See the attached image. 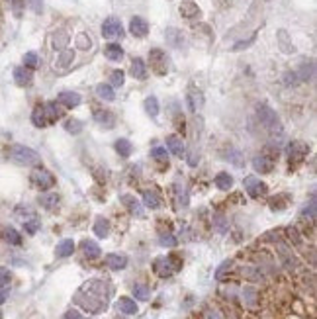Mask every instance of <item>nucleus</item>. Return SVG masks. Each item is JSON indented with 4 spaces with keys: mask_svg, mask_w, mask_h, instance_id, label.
Returning a JSON list of instances; mask_svg holds the SVG:
<instances>
[{
    "mask_svg": "<svg viewBox=\"0 0 317 319\" xmlns=\"http://www.w3.org/2000/svg\"><path fill=\"white\" fill-rule=\"evenodd\" d=\"M106 292V288H104V284L102 282H98V280H90L78 294L80 296H86L88 300H76L84 310H88L90 314H98L100 310H106V304H108V294H104Z\"/></svg>",
    "mask_w": 317,
    "mask_h": 319,
    "instance_id": "obj_1",
    "label": "nucleus"
},
{
    "mask_svg": "<svg viewBox=\"0 0 317 319\" xmlns=\"http://www.w3.org/2000/svg\"><path fill=\"white\" fill-rule=\"evenodd\" d=\"M8 155H10V159L14 162L24 164V166H32V164H40L42 162V157L34 149H30L26 145H12Z\"/></svg>",
    "mask_w": 317,
    "mask_h": 319,
    "instance_id": "obj_2",
    "label": "nucleus"
},
{
    "mask_svg": "<svg viewBox=\"0 0 317 319\" xmlns=\"http://www.w3.org/2000/svg\"><path fill=\"white\" fill-rule=\"evenodd\" d=\"M258 118H260V124L270 132V134H282V124H280V118L278 114L272 110L270 106L266 104H260L258 106Z\"/></svg>",
    "mask_w": 317,
    "mask_h": 319,
    "instance_id": "obj_3",
    "label": "nucleus"
},
{
    "mask_svg": "<svg viewBox=\"0 0 317 319\" xmlns=\"http://www.w3.org/2000/svg\"><path fill=\"white\" fill-rule=\"evenodd\" d=\"M149 63H151V68L157 72V74H166V70H168V61H166V55H164V51H160V49H151L149 51Z\"/></svg>",
    "mask_w": 317,
    "mask_h": 319,
    "instance_id": "obj_4",
    "label": "nucleus"
},
{
    "mask_svg": "<svg viewBox=\"0 0 317 319\" xmlns=\"http://www.w3.org/2000/svg\"><path fill=\"white\" fill-rule=\"evenodd\" d=\"M102 36L106 40H120L124 36V26L118 18H108L102 24Z\"/></svg>",
    "mask_w": 317,
    "mask_h": 319,
    "instance_id": "obj_5",
    "label": "nucleus"
},
{
    "mask_svg": "<svg viewBox=\"0 0 317 319\" xmlns=\"http://www.w3.org/2000/svg\"><path fill=\"white\" fill-rule=\"evenodd\" d=\"M30 178H32V182L36 184L38 188H42V190H49V188L55 184L53 174H51L49 170H46V168H36V170H32Z\"/></svg>",
    "mask_w": 317,
    "mask_h": 319,
    "instance_id": "obj_6",
    "label": "nucleus"
},
{
    "mask_svg": "<svg viewBox=\"0 0 317 319\" xmlns=\"http://www.w3.org/2000/svg\"><path fill=\"white\" fill-rule=\"evenodd\" d=\"M245 190H247V194L250 198H262L268 192L266 184L262 182L260 178H256V176H247L245 178Z\"/></svg>",
    "mask_w": 317,
    "mask_h": 319,
    "instance_id": "obj_7",
    "label": "nucleus"
},
{
    "mask_svg": "<svg viewBox=\"0 0 317 319\" xmlns=\"http://www.w3.org/2000/svg\"><path fill=\"white\" fill-rule=\"evenodd\" d=\"M308 153H310L308 143H304V141H292V143H290V147H288L290 164H298V162H302V160L308 157Z\"/></svg>",
    "mask_w": 317,
    "mask_h": 319,
    "instance_id": "obj_8",
    "label": "nucleus"
},
{
    "mask_svg": "<svg viewBox=\"0 0 317 319\" xmlns=\"http://www.w3.org/2000/svg\"><path fill=\"white\" fill-rule=\"evenodd\" d=\"M130 32H132V36H136V38H145L147 34H149V24L145 22L143 18H132V22H130Z\"/></svg>",
    "mask_w": 317,
    "mask_h": 319,
    "instance_id": "obj_9",
    "label": "nucleus"
},
{
    "mask_svg": "<svg viewBox=\"0 0 317 319\" xmlns=\"http://www.w3.org/2000/svg\"><path fill=\"white\" fill-rule=\"evenodd\" d=\"M272 166H274V157H268V155H260V157H254L252 159V168L256 172H270Z\"/></svg>",
    "mask_w": 317,
    "mask_h": 319,
    "instance_id": "obj_10",
    "label": "nucleus"
},
{
    "mask_svg": "<svg viewBox=\"0 0 317 319\" xmlns=\"http://www.w3.org/2000/svg\"><path fill=\"white\" fill-rule=\"evenodd\" d=\"M186 100H188V104H190V110H192V112H198V110L202 108V104H204V96H202V92H198L194 86H190V88H188Z\"/></svg>",
    "mask_w": 317,
    "mask_h": 319,
    "instance_id": "obj_11",
    "label": "nucleus"
},
{
    "mask_svg": "<svg viewBox=\"0 0 317 319\" xmlns=\"http://www.w3.org/2000/svg\"><path fill=\"white\" fill-rule=\"evenodd\" d=\"M166 147H168V151H170L172 155H176V157H184V153H186V147H184V143H182V139L178 136L166 137Z\"/></svg>",
    "mask_w": 317,
    "mask_h": 319,
    "instance_id": "obj_12",
    "label": "nucleus"
},
{
    "mask_svg": "<svg viewBox=\"0 0 317 319\" xmlns=\"http://www.w3.org/2000/svg\"><path fill=\"white\" fill-rule=\"evenodd\" d=\"M14 80H16V84H20V86H30L32 80H34V74H32L30 68L16 67L14 68Z\"/></svg>",
    "mask_w": 317,
    "mask_h": 319,
    "instance_id": "obj_13",
    "label": "nucleus"
},
{
    "mask_svg": "<svg viewBox=\"0 0 317 319\" xmlns=\"http://www.w3.org/2000/svg\"><path fill=\"white\" fill-rule=\"evenodd\" d=\"M80 94L78 92H72V90H65L59 94V104H63V106H67V108H74V106H78L80 104Z\"/></svg>",
    "mask_w": 317,
    "mask_h": 319,
    "instance_id": "obj_14",
    "label": "nucleus"
},
{
    "mask_svg": "<svg viewBox=\"0 0 317 319\" xmlns=\"http://www.w3.org/2000/svg\"><path fill=\"white\" fill-rule=\"evenodd\" d=\"M180 14L184 18H188V20H194V18H200V8H198V4H194L192 0H182Z\"/></svg>",
    "mask_w": 317,
    "mask_h": 319,
    "instance_id": "obj_15",
    "label": "nucleus"
},
{
    "mask_svg": "<svg viewBox=\"0 0 317 319\" xmlns=\"http://www.w3.org/2000/svg\"><path fill=\"white\" fill-rule=\"evenodd\" d=\"M106 264H108L112 270H122V268H126L128 258H126V254L112 252V254H106Z\"/></svg>",
    "mask_w": 317,
    "mask_h": 319,
    "instance_id": "obj_16",
    "label": "nucleus"
},
{
    "mask_svg": "<svg viewBox=\"0 0 317 319\" xmlns=\"http://www.w3.org/2000/svg\"><path fill=\"white\" fill-rule=\"evenodd\" d=\"M164 36H166L168 46H172V47L184 46V34H182L180 30H176V28H168V30L164 32Z\"/></svg>",
    "mask_w": 317,
    "mask_h": 319,
    "instance_id": "obj_17",
    "label": "nucleus"
},
{
    "mask_svg": "<svg viewBox=\"0 0 317 319\" xmlns=\"http://www.w3.org/2000/svg\"><path fill=\"white\" fill-rule=\"evenodd\" d=\"M153 270L160 276V278H166V276H170L172 274V268H170V260L168 258H164V256H160L155 260V264H153Z\"/></svg>",
    "mask_w": 317,
    "mask_h": 319,
    "instance_id": "obj_18",
    "label": "nucleus"
},
{
    "mask_svg": "<svg viewBox=\"0 0 317 319\" xmlns=\"http://www.w3.org/2000/svg\"><path fill=\"white\" fill-rule=\"evenodd\" d=\"M122 202H124V206L134 214V216H137V218H141L143 216V206L137 202L134 196H130V194H124L122 196Z\"/></svg>",
    "mask_w": 317,
    "mask_h": 319,
    "instance_id": "obj_19",
    "label": "nucleus"
},
{
    "mask_svg": "<svg viewBox=\"0 0 317 319\" xmlns=\"http://www.w3.org/2000/svg\"><path fill=\"white\" fill-rule=\"evenodd\" d=\"M118 308H120V312L126 314V316L137 314V304L132 298H120V300H118Z\"/></svg>",
    "mask_w": 317,
    "mask_h": 319,
    "instance_id": "obj_20",
    "label": "nucleus"
},
{
    "mask_svg": "<svg viewBox=\"0 0 317 319\" xmlns=\"http://www.w3.org/2000/svg\"><path fill=\"white\" fill-rule=\"evenodd\" d=\"M94 233L100 237V239H106L110 235V222L104 220V218H98L96 224H94Z\"/></svg>",
    "mask_w": 317,
    "mask_h": 319,
    "instance_id": "obj_21",
    "label": "nucleus"
},
{
    "mask_svg": "<svg viewBox=\"0 0 317 319\" xmlns=\"http://www.w3.org/2000/svg\"><path fill=\"white\" fill-rule=\"evenodd\" d=\"M214 182H216V186H218L220 190H229V188L233 186V176H231L229 172H220V174H216Z\"/></svg>",
    "mask_w": 317,
    "mask_h": 319,
    "instance_id": "obj_22",
    "label": "nucleus"
},
{
    "mask_svg": "<svg viewBox=\"0 0 317 319\" xmlns=\"http://www.w3.org/2000/svg\"><path fill=\"white\" fill-rule=\"evenodd\" d=\"M143 204L147 206V208H151V210H157L158 206H160V198H158L157 192L145 190V192H143Z\"/></svg>",
    "mask_w": 317,
    "mask_h": 319,
    "instance_id": "obj_23",
    "label": "nucleus"
},
{
    "mask_svg": "<svg viewBox=\"0 0 317 319\" xmlns=\"http://www.w3.org/2000/svg\"><path fill=\"white\" fill-rule=\"evenodd\" d=\"M104 53H106V57H108L110 61H122V59H124V49L118 46V44H110V46H106Z\"/></svg>",
    "mask_w": 317,
    "mask_h": 319,
    "instance_id": "obj_24",
    "label": "nucleus"
},
{
    "mask_svg": "<svg viewBox=\"0 0 317 319\" xmlns=\"http://www.w3.org/2000/svg\"><path fill=\"white\" fill-rule=\"evenodd\" d=\"M59 196L57 194H44V196H40V204L44 206L46 210H57L59 208Z\"/></svg>",
    "mask_w": 317,
    "mask_h": 319,
    "instance_id": "obj_25",
    "label": "nucleus"
},
{
    "mask_svg": "<svg viewBox=\"0 0 317 319\" xmlns=\"http://www.w3.org/2000/svg\"><path fill=\"white\" fill-rule=\"evenodd\" d=\"M96 94L102 98V100H106V102H112L114 98H116V92H114L112 84H98L96 86Z\"/></svg>",
    "mask_w": 317,
    "mask_h": 319,
    "instance_id": "obj_26",
    "label": "nucleus"
},
{
    "mask_svg": "<svg viewBox=\"0 0 317 319\" xmlns=\"http://www.w3.org/2000/svg\"><path fill=\"white\" fill-rule=\"evenodd\" d=\"M74 251V243H72V239H63L59 245H57V256H70Z\"/></svg>",
    "mask_w": 317,
    "mask_h": 319,
    "instance_id": "obj_27",
    "label": "nucleus"
},
{
    "mask_svg": "<svg viewBox=\"0 0 317 319\" xmlns=\"http://www.w3.org/2000/svg\"><path fill=\"white\" fill-rule=\"evenodd\" d=\"M82 251L88 256V260H94V258L100 256V247H98L94 241H84V243H82Z\"/></svg>",
    "mask_w": 317,
    "mask_h": 319,
    "instance_id": "obj_28",
    "label": "nucleus"
},
{
    "mask_svg": "<svg viewBox=\"0 0 317 319\" xmlns=\"http://www.w3.org/2000/svg\"><path fill=\"white\" fill-rule=\"evenodd\" d=\"M32 122H34V126H36V128H46L47 118H46V112H44V106H38V108L34 110V114H32Z\"/></svg>",
    "mask_w": 317,
    "mask_h": 319,
    "instance_id": "obj_29",
    "label": "nucleus"
},
{
    "mask_svg": "<svg viewBox=\"0 0 317 319\" xmlns=\"http://www.w3.org/2000/svg\"><path fill=\"white\" fill-rule=\"evenodd\" d=\"M132 74L139 78V80H143L145 76H147V68H145V63L141 61V59H134V63H132Z\"/></svg>",
    "mask_w": 317,
    "mask_h": 319,
    "instance_id": "obj_30",
    "label": "nucleus"
},
{
    "mask_svg": "<svg viewBox=\"0 0 317 319\" xmlns=\"http://www.w3.org/2000/svg\"><path fill=\"white\" fill-rule=\"evenodd\" d=\"M278 252H280V256H282V260H284V264H286L288 268H296L298 262H296V256L292 254V251H288L286 247L280 245V247H278Z\"/></svg>",
    "mask_w": 317,
    "mask_h": 319,
    "instance_id": "obj_31",
    "label": "nucleus"
},
{
    "mask_svg": "<svg viewBox=\"0 0 317 319\" xmlns=\"http://www.w3.org/2000/svg\"><path fill=\"white\" fill-rule=\"evenodd\" d=\"M96 124L98 126H104V128H114V116L110 112H96Z\"/></svg>",
    "mask_w": 317,
    "mask_h": 319,
    "instance_id": "obj_32",
    "label": "nucleus"
},
{
    "mask_svg": "<svg viewBox=\"0 0 317 319\" xmlns=\"http://www.w3.org/2000/svg\"><path fill=\"white\" fill-rule=\"evenodd\" d=\"M145 110L151 118H157L158 116V100L155 96H147L145 98Z\"/></svg>",
    "mask_w": 317,
    "mask_h": 319,
    "instance_id": "obj_33",
    "label": "nucleus"
},
{
    "mask_svg": "<svg viewBox=\"0 0 317 319\" xmlns=\"http://www.w3.org/2000/svg\"><path fill=\"white\" fill-rule=\"evenodd\" d=\"M116 149H118V153L122 157H130L132 155V143L128 139H118L116 141Z\"/></svg>",
    "mask_w": 317,
    "mask_h": 319,
    "instance_id": "obj_34",
    "label": "nucleus"
},
{
    "mask_svg": "<svg viewBox=\"0 0 317 319\" xmlns=\"http://www.w3.org/2000/svg\"><path fill=\"white\" fill-rule=\"evenodd\" d=\"M4 237H6V241H8L10 245H20V243H22V237H20V233H18L16 229H12V228L4 229Z\"/></svg>",
    "mask_w": 317,
    "mask_h": 319,
    "instance_id": "obj_35",
    "label": "nucleus"
},
{
    "mask_svg": "<svg viewBox=\"0 0 317 319\" xmlns=\"http://www.w3.org/2000/svg\"><path fill=\"white\" fill-rule=\"evenodd\" d=\"M72 59H74V51H72V49H65V51L61 53V57L57 59L55 67H67L68 63H72Z\"/></svg>",
    "mask_w": 317,
    "mask_h": 319,
    "instance_id": "obj_36",
    "label": "nucleus"
},
{
    "mask_svg": "<svg viewBox=\"0 0 317 319\" xmlns=\"http://www.w3.org/2000/svg\"><path fill=\"white\" fill-rule=\"evenodd\" d=\"M151 157L155 160H158V162H162V164H168V153H166L164 147H155L151 151Z\"/></svg>",
    "mask_w": 317,
    "mask_h": 319,
    "instance_id": "obj_37",
    "label": "nucleus"
},
{
    "mask_svg": "<svg viewBox=\"0 0 317 319\" xmlns=\"http://www.w3.org/2000/svg\"><path fill=\"white\" fill-rule=\"evenodd\" d=\"M65 130H67L68 134L76 136V134L82 132V122H80V120H67V122H65Z\"/></svg>",
    "mask_w": 317,
    "mask_h": 319,
    "instance_id": "obj_38",
    "label": "nucleus"
},
{
    "mask_svg": "<svg viewBox=\"0 0 317 319\" xmlns=\"http://www.w3.org/2000/svg\"><path fill=\"white\" fill-rule=\"evenodd\" d=\"M38 63H40V59H38V55H36L34 51H30V53H26V55H24V67L26 68H30V70H32V68L38 67Z\"/></svg>",
    "mask_w": 317,
    "mask_h": 319,
    "instance_id": "obj_39",
    "label": "nucleus"
},
{
    "mask_svg": "<svg viewBox=\"0 0 317 319\" xmlns=\"http://www.w3.org/2000/svg\"><path fill=\"white\" fill-rule=\"evenodd\" d=\"M134 294H136L137 300L147 302V300H149V288H147L145 284H136V286H134Z\"/></svg>",
    "mask_w": 317,
    "mask_h": 319,
    "instance_id": "obj_40",
    "label": "nucleus"
},
{
    "mask_svg": "<svg viewBox=\"0 0 317 319\" xmlns=\"http://www.w3.org/2000/svg\"><path fill=\"white\" fill-rule=\"evenodd\" d=\"M44 112H46L47 120H51V122L61 116V110L57 108V104H47V106H44Z\"/></svg>",
    "mask_w": 317,
    "mask_h": 319,
    "instance_id": "obj_41",
    "label": "nucleus"
},
{
    "mask_svg": "<svg viewBox=\"0 0 317 319\" xmlns=\"http://www.w3.org/2000/svg\"><path fill=\"white\" fill-rule=\"evenodd\" d=\"M124 80H126V74H124V70H112V74H110V82H112V86H122L124 84Z\"/></svg>",
    "mask_w": 317,
    "mask_h": 319,
    "instance_id": "obj_42",
    "label": "nucleus"
},
{
    "mask_svg": "<svg viewBox=\"0 0 317 319\" xmlns=\"http://www.w3.org/2000/svg\"><path fill=\"white\" fill-rule=\"evenodd\" d=\"M10 282H12V272L8 268H0V288L10 286Z\"/></svg>",
    "mask_w": 317,
    "mask_h": 319,
    "instance_id": "obj_43",
    "label": "nucleus"
},
{
    "mask_svg": "<svg viewBox=\"0 0 317 319\" xmlns=\"http://www.w3.org/2000/svg\"><path fill=\"white\" fill-rule=\"evenodd\" d=\"M312 74H314V63H310V67H308V65L302 67V80L312 78Z\"/></svg>",
    "mask_w": 317,
    "mask_h": 319,
    "instance_id": "obj_44",
    "label": "nucleus"
},
{
    "mask_svg": "<svg viewBox=\"0 0 317 319\" xmlns=\"http://www.w3.org/2000/svg\"><path fill=\"white\" fill-rule=\"evenodd\" d=\"M229 268H231V260H226V262H224V264L218 268L216 278H218V280H222V278H224V274H226V270H229Z\"/></svg>",
    "mask_w": 317,
    "mask_h": 319,
    "instance_id": "obj_45",
    "label": "nucleus"
},
{
    "mask_svg": "<svg viewBox=\"0 0 317 319\" xmlns=\"http://www.w3.org/2000/svg\"><path fill=\"white\" fill-rule=\"evenodd\" d=\"M160 243H162L164 247H174V245H176V239H174L172 235H162V237H160Z\"/></svg>",
    "mask_w": 317,
    "mask_h": 319,
    "instance_id": "obj_46",
    "label": "nucleus"
},
{
    "mask_svg": "<svg viewBox=\"0 0 317 319\" xmlns=\"http://www.w3.org/2000/svg\"><path fill=\"white\" fill-rule=\"evenodd\" d=\"M90 46H92L90 38L86 40V36H84V34H80V36H78V47H80V49H88Z\"/></svg>",
    "mask_w": 317,
    "mask_h": 319,
    "instance_id": "obj_47",
    "label": "nucleus"
},
{
    "mask_svg": "<svg viewBox=\"0 0 317 319\" xmlns=\"http://www.w3.org/2000/svg\"><path fill=\"white\" fill-rule=\"evenodd\" d=\"M24 228H26L28 233H32V235H34V233L38 231V228H40V224H38V222H28V224H24Z\"/></svg>",
    "mask_w": 317,
    "mask_h": 319,
    "instance_id": "obj_48",
    "label": "nucleus"
},
{
    "mask_svg": "<svg viewBox=\"0 0 317 319\" xmlns=\"http://www.w3.org/2000/svg\"><path fill=\"white\" fill-rule=\"evenodd\" d=\"M65 319H84L76 310H68L67 314H65Z\"/></svg>",
    "mask_w": 317,
    "mask_h": 319,
    "instance_id": "obj_49",
    "label": "nucleus"
},
{
    "mask_svg": "<svg viewBox=\"0 0 317 319\" xmlns=\"http://www.w3.org/2000/svg\"><path fill=\"white\" fill-rule=\"evenodd\" d=\"M4 302H6V292H4L2 288H0V306H2Z\"/></svg>",
    "mask_w": 317,
    "mask_h": 319,
    "instance_id": "obj_50",
    "label": "nucleus"
},
{
    "mask_svg": "<svg viewBox=\"0 0 317 319\" xmlns=\"http://www.w3.org/2000/svg\"><path fill=\"white\" fill-rule=\"evenodd\" d=\"M208 319H220V316L214 312V314H208Z\"/></svg>",
    "mask_w": 317,
    "mask_h": 319,
    "instance_id": "obj_51",
    "label": "nucleus"
},
{
    "mask_svg": "<svg viewBox=\"0 0 317 319\" xmlns=\"http://www.w3.org/2000/svg\"><path fill=\"white\" fill-rule=\"evenodd\" d=\"M0 319H2V312H0Z\"/></svg>",
    "mask_w": 317,
    "mask_h": 319,
    "instance_id": "obj_52",
    "label": "nucleus"
}]
</instances>
